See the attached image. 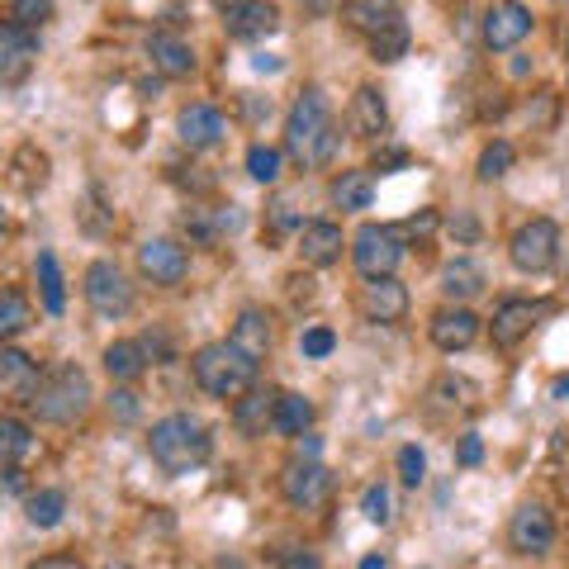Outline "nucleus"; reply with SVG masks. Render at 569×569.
<instances>
[{
  "instance_id": "f257e3e1",
  "label": "nucleus",
  "mask_w": 569,
  "mask_h": 569,
  "mask_svg": "<svg viewBox=\"0 0 569 569\" xmlns=\"http://www.w3.org/2000/svg\"><path fill=\"white\" fill-rule=\"evenodd\" d=\"M337 142H342V133L332 129L323 86H305L299 100L290 104V119H284V152L299 167H328L337 157Z\"/></svg>"
},
{
  "instance_id": "f03ea898",
  "label": "nucleus",
  "mask_w": 569,
  "mask_h": 569,
  "mask_svg": "<svg viewBox=\"0 0 569 569\" xmlns=\"http://www.w3.org/2000/svg\"><path fill=\"white\" fill-rule=\"evenodd\" d=\"M190 376L209 399H233L238 403L242 395L257 389V361L228 337V342H204L190 356Z\"/></svg>"
},
{
  "instance_id": "7ed1b4c3",
  "label": "nucleus",
  "mask_w": 569,
  "mask_h": 569,
  "mask_svg": "<svg viewBox=\"0 0 569 569\" xmlns=\"http://www.w3.org/2000/svg\"><path fill=\"white\" fill-rule=\"evenodd\" d=\"M148 451H152L157 466H162V475H190L209 460L213 441H209V427L194 413H167V418L152 422Z\"/></svg>"
},
{
  "instance_id": "20e7f679",
  "label": "nucleus",
  "mask_w": 569,
  "mask_h": 569,
  "mask_svg": "<svg viewBox=\"0 0 569 569\" xmlns=\"http://www.w3.org/2000/svg\"><path fill=\"white\" fill-rule=\"evenodd\" d=\"M91 376L77 366V361H62L52 366L43 376V389L39 399H33V413H39L43 422H58V427H71L86 418V408H91Z\"/></svg>"
},
{
  "instance_id": "39448f33",
  "label": "nucleus",
  "mask_w": 569,
  "mask_h": 569,
  "mask_svg": "<svg viewBox=\"0 0 569 569\" xmlns=\"http://www.w3.org/2000/svg\"><path fill=\"white\" fill-rule=\"evenodd\" d=\"M560 257V228L556 219H527L518 233L508 238V261L518 266L522 276H546Z\"/></svg>"
},
{
  "instance_id": "423d86ee",
  "label": "nucleus",
  "mask_w": 569,
  "mask_h": 569,
  "mask_svg": "<svg viewBox=\"0 0 569 569\" xmlns=\"http://www.w3.org/2000/svg\"><path fill=\"white\" fill-rule=\"evenodd\" d=\"M351 261L356 271H361L366 280H380V276H395L399 261H403V238L395 233V228L385 223H361L351 238Z\"/></svg>"
},
{
  "instance_id": "0eeeda50",
  "label": "nucleus",
  "mask_w": 569,
  "mask_h": 569,
  "mask_svg": "<svg viewBox=\"0 0 569 569\" xmlns=\"http://www.w3.org/2000/svg\"><path fill=\"white\" fill-rule=\"evenodd\" d=\"M81 290H86V305H91L100 318H123V313L133 309V284H129V276H123L114 261H104V257L86 266Z\"/></svg>"
},
{
  "instance_id": "6e6552de",
  "label": "nucleus",
  "mask_w": 569,
  "mask_h": 569,
  "mask_svg": "<svg viewBox=\"0 0 569 569\" xmlns=\"http://www.w3.org/2000/svg\"><path fill=\"white\" fill-rule=\"evenodd\" d=\"M43 389V376H39V361L24 356L20 347H0V395H6L10 408H33Z\"/></svg>"
},
{
  "instance_id": "1a4fd4ad",
  "label": "nucleus",
  "mask_w": 569,
  "mask_h": 569,
  "mask_svg": "<svg viewBox=\"0 0 569 569\" xmlns=\"http://www.w3.org/2000/svg\"><path fill=\"white\" fill-rule=\"evenodd\" d=\"M138 271L152 284H162V290H176L190 271V252L176 238H148L138 247Z\"/></svg>"
},
{
  "instance_id": "9d476101",
  "label": "nucleus",
  "mask_w": 569,
  "mask_h": 569,
  "mask_svg": "<svg viewBox=\"0 0 569 569\" xmlns=\"http://www.w3.org/2000/svg\"><path fill=\"white\" fill-rule=\"evenodd\" d=\"M531 29H537V20H531V10L522 0H498V6L485 14V48L512 52L522 39H531Z\"/></svg>"
},
{
  "instance_id": "9b49d317",
  "label": "nucleus",
  "mask_w": 569,
  "mask_h": 569,
  "mask_svg": "<svg viewBox=\"0 0 569 569\" xmlns=\"http://www.w3.org/2000/svg\"><path fill=\"white\" fill-rule=\"evenodd\" d=\"M546 313H550V305H531V299H503V305L493 309V318H489L493 347L512 351L518 342H527V337H531V328H537Z\"/></svg>"
},
{
  "instance_id": "f8f14e48",
  "label": "nucleus",
  "mask_w": 569,
  "mask_h": 569,
  "mask_svg": "<svg viewBox=\"0 0 569 569\" xmlns=\"http://www.w3.org/2000/svg\"><path fill=\"white\" fill-rule=\"evenodd\" d=\"M328 489H332L328 466H318V460H309V456H295L290 466L280 470V493L290 498L295 508H313V503H323Z\"/></svg>"
},
{
  "instance_id": "ddd939ff",
  "label": "nucleus",
  "mask_w": 569,
  "mask_h": 569,
  "mask_svg": "<svg viewBox=\"0 0 569 569\" xmlns=\"http://www.w3.org/2000/svg\"><path fill=\"white\" fill-rule=\"evenodd\" d=\"M550 541H556V518H550L541 503H522L508 518V546L518 550V556H546Z\"/></svg>"
},
{
  "instance_id": "4468645a",
  "label": "nucleus",
  "mask_w": 569,
  "mask_h": 569,
  "mask_svg": "<svg viewBox=\"0 0 569 569\" xmlns=\"http://www.w3.org/2000/svg\"><path fill=\"white\" fill-rule=\"evenodd\" d=\"M223 29H228V39H238V43L271 39L280 29V6H271V0H238V6L223 10Z\"/></svg>"
},
{
  "instance_id": "2eb2a0df",
  "label": "nucleus",
  "mask_w": 569,
  "mask_h": 569,
  "mask_svg": "<svg viewBox=\"0 0 569 569\" xmlns=\"http://www.w3.org/2000/svg\"><path fill=\"white\" fill-rule=\"evenodd\" d=\"M33 62H39V39L33 29H20V24H0V86H20Z\"/></svg>"
},
{
  "instance_id": "dca6fc26",
  "label": "nucleus",
  "mask_w": 569,
  "mask_h": 569,
  "mask_svg": "<svg viewBox=\"0 0 569 569\" xmlns=\"http://www.w3.org/2000/svg\"><path fill=\"white\" fill-rule=\"evenodd\" d=\"M176 133H181V142L190 152H209V148H219L223 133H228V119L219 104H204V100H194L181 110V119H176Z\"/></svg>"
},
{
  "instance_id": "f3484780",
  "label": "nucleus",
  "mask_w": 569,
  "mask_h": 569,
  "mask_svg": "<svg viewBox=\"0 0 569 569\" xmlns=\"http://www.w3.org/2000/svg\"><path fill=\"white\" fill-rule=\"evenodd\" d=\"M427 337H432L437 351H466V347H475V337H479V318L466 305H447V309L432 313Z\"/></svg>"
},
{
  "instance_id": "a211bd4d",
  "label": "nucleus",
  "mask_w": 569,
  "mask_h": 569,
  "mask_svg": "<svg viewBox=\"0 0 569 569\" xmlns=\"http://www.w3.org/2000/svg\"><path fill=\"white\" fill-rule=\"evenodd\" d=\"M361 313L370 318V323H403L408 318V290L395 276L366 280L361 284Z\"/></svg>"
},
{
  "instance_id": "6ab92c4d",
  "label": "nucleus",
  "mask_w": 569,
  "mask_h": 569,
  "mask_svg": "<svg viewBox=\"0 0 569 569\" xmlns=\"http://www.w3.org/2000/svg\"><path fill=\"white\" fill-rule=\"evenodd\" d=\"M299 257H305L309 266H337L342 261V228L337 223H328V219H313V223H305L299 228Z\"/></svg>"
},
{
  "instance_id": "aec40b11",
  "label": "nucleus",
  "mask_w": 569,
  "mask_h": 569,
  "mask_svg": "<svg viewBox=\"0 0 569 569\" xmlns=\"http://www.w3.org/2000/svg\"><path fill=\"white\" fill-rule=\"evenodd\" d=\"M276 408H280V395H266V389H252V395H242L233 403V422H238V432L242 437H266V432H276Z\"/></svg>"
},
{
  "instance_id": "412c9836",
  "label": "nucleus",
  "mask_w": 569,
  "mask_h": 569,
  "mask_svg": "<svg viewBox=\"0 0 569 569\" xmlns=\"http://www.w3.org/2000/svg\"><path fill=\"white\" fill-rule=\"evenodd\" d=\"M389 129V110H385V96L376 86H361V91L351 96V133L366 138V142H380Z\"/></svg>"
},
{
  "instance_id": "4be33fe9",
  "label": "nucleus",
  "mask_w": 569,
  "mask_h": 569,
  "mask_svg": "<svg viewBox=\"0 0 569 569\" xmlns=\"http://www.w3.org/2000/svg\"><path fill=\"white\" fill-rule=\"evenodd\" d=\"M441 295L451 299V305H470V299L485 295V271L470 261V257H456L441 266Z\"/></svg>"
},
{
  "instance_id": "5701e85b",
  "label": "nucleus",
  "mask_w": 569,
  "mask_h": 569,
  "mask_svg": "<svg viewBox=\"0 0 569 569\" xmlns=\"http://www.w3.org/2000/svg\"><path fill=\"white\" fill-rule=\"evenodd\" d=\"M148 58H152V67L162 71V77H171V81H181V77H190V71H194L190 43H181L176 33H152V39H148Z\"/></svg>"
},
{
  "instance_id": "b1692460",
  "label": "nucleus",
  "mask_w": 569,
  "mask_h": 569,
  "mask_svg": "<svg viewBox=\"0 0 569 569\" xmlns=\"http://www.w3.org/2000/svg\"><path fill=\"white\" fill-rule=\"evenodd\" d=\"M242 228V213L233 204H223V209H194L190 219H186V233L200 242V247H213L223 233H238Z\"/></svg>"
},
{
  "instance_id": "393cba45",
  "label": "nucleus",
  "mask_w": 569,
  "mask_h": 569,
  "mask_svg": "<svg viewBox=\"0 0 569 569\" xmlns=\"http://www.w3.org/2000/svg\"><path fill=\"white\" fill-rule=\"evenodd\" d=\"M0 456H6V470H20L24 460L39 456V437H33V427L24 418L14 413L0 418Z\"/></svg>"
},
{
  "instance_id": "a878e982",
  "label": "nucleus",
  "mask_w": 569,
  "mask_h": 569,
  "mask_svg": "<svg viewBox=\"0 0 569 569\" xmlns=\"http://www.w3.org/2000/svg\"><path fill=\"white\" fill-rule=\"evenodd\" d=\"M233 342L252 356V361H266V356H271V342H276L271 318H266L261 309H242L238 323H233Z\"/></svg>"
},
{
  "instance_id": "bb28decb",
  "label": "nucleus",
  "mask_w": 569,
  "mask_h": 569,
  "mask_svg": "<svg viewBox=\"0 0 569 569\" xmlns=\"http://www.w3.org/2000/svg\"><path fill=\"white\" fill-rule=\"evenodd\" d=\"M328 194L342 213H361V209H370V194H376V176L370 171H342Z\"/></svg>"
},
{
  "instance_id": "cd10ccee",
  "label": "nucleus",
  "mask_w": 569,
  "mask_h": 569,
  "mask_svg": "<svg viewBox=\"0 0 569 569\" xmlns=\"http://www.w3.org/2000/svg\"><path fill=\"white\" fill-rule=\"evenodd\" d=\"M104 370H110V380H119V385L138 380L142 370H148V347L142 342H110L104 347Z\"/></svg>"
},
{
  "instance_id": "c85d7f7f",
  "label": "nucleus",
  "mask_w": 569,
  "mask_h": 569,
  "mask_svg": "<svg viewBox=\"0 0 569 569\" xmlns=\"http://www.w3.org/2000/svg\"><path fill=\"white\" fill-rule=\"evenodd\" d=\"M48 167H52V162H48V152H39L33 142H24V148L14 152V162H10V171H14L10 181L33 194V190H43V186H48Z\"/></svg>"
},
{
  "instance_id": "c756f323",
  "label": "nucleus",
  "mask_w": 569,
  "mask_h": 569,
  "mask_svg": "<svg viewBox=\"0 0 569 569\" xmlns=\"http://www.w3.org/2000/svg\"><path fill=\"white\" fill-rule=\"evenodd\" d=\"M313 427V403L305 395H280V408H276V432L280 437H305Z\"/></svg>"
},
{
  "instance_id": "7c9ffc66",
  "label": "nucleus",
  "mask_w": 569,
  "mask_h": 569,
  "mask_svg": "<svg viewBox=\"0 0 569 569\" xmlns=\"http://www.w3.org/2000/svg\"><path fill=\"white\" fill-rule=\"evenodd\" d=\"M370 52H376V62L408 58V24H403V14H395L389 24H380L376 33H370Z\"/></svg>"
},
{
  "instance_id": "2f4dec72",
  "label": "nucleus",
  "mask_w": 569,
  "mask_h": 569,
  "mask_svg": "<svg viewBox=\"0 0 569 569\" xmlns=\"http://www.w3.org/2000/svg\"><path fill=\"white\" fill-rule=\"evenodd\" d=\"M399 14L395 0H347V20L351 29H361V33H376L380 24H389Z\"/></svg>"
},
{
  "instance_id": "473e14b6",
  "label": "nucleus",
  "mask_w": 569,
  "mask_h": 569,
  "mask_svg": "<svg viewBox=\"0 0 569 569\" xmlns=\"http://www.w3.org/2000/svg\"><path fill=\"white\" fill-rule=\"evenodd\" d=\"M29 323H33L29 299H24L20 284H10V290H6V305H0V337H6V342H14V337H20Z\"/></svg>"
},
{
  "instance_id": "72a5a7b5",
  "label": "nucleus",
  "mask_w": 569,
  "mask_h": 569,
  "mask_svg": "<svg viewBox=\"0 0 569 569\" xmlns=\"http://www.w3.org/2000/svg\"><path fill=\"white\" fill-rule=\"evenodd\" d=\"M39 290H43V309L58 318L67 309V284H62L58 257H52V252H39Z\"/></svg>"
},
{
  "instance_id": "f704fd0d",
  "label": "nucleus",
  "mask_w": 569,
  "mask_h": 569,
  "mask_svg": "<svg viewBox=\"0 0 569 569\" xmlns=\"http://www.w3.org/2000/svg\"><path fill=\"white\" fill-rule=\"evenodd\" d=\"M24 512H29V522L33 527H58L62 522V512H67V493L62 489H39V493H29V503H24Z\"/></svg>"
},
{
  "instance_id": "c9c22d12",
  "label": "nucleus",
  "mask_w": 569,
  "mask_h": 569,
  "mask_svg": "<svg viewBox=\"0 0 569 569\" xmlns=\"http://www.w3.org/2000/svg\"><path fill=\"white\" fill-rule=\"evenodd\" d=\"M280 167H284V152L280 148H266V142H252L247 148V176L261 186H276L280 181Z\"/></svg>"
},
{
  "instance_id": "e433bc0d",
  "label": "nucleus",
  "mask_w": 569,
  "mask_h": 569,
  "mask_svg": "<svg viewBox=\"0 0 569 569\" xmlns=\"http://www.w3.org/2000/svg\"><path fill=\"white\" fill-rule=\"evenodd\" d=\"M512 142L508 138H493V142H485V152H479V167H475V176L479 181H503L508 176V167H512Z\"/></svg>"
},
{
  "instance_id": "4c0bfd02",
  "label": "nucleus",
  "mask_w": 569,
  "mask_h": 569,
  "mask_svg": "<svg viewBox=\"0 0 569 569\" xmlns=\"http://www.w3.org/2000/svg\"><path fill=\"white\" fill-rule=\"evenodd\" d=\"M52 10H58V0H10V24L39 29L52 20Z\"/></svg>"
},
{
  "instance_id": "58836bf2",
  "label": "nucleus",
  "mask_w": 569,
  "mask_h": 569,
  "mask_svg": "<svg viewBox=\"0 0 569 569\" xmlns=\"http://www.w3.org/2000/svg\"><path fill=\"white\" fill-rule=\"evenodd\" d=\"M332 347H337V332L323 328V323L305 328V337H299V351H305L309 361H323V356H332Z\"/></svg>"
},
{
  "instance_id": "ea45409f",
  "label": "nucleus",
  "mask_w": 569,
  "mask_h": 569,
  "mask_svg": "<svg viewBox=\"0 0 569 569\" xmlns=\"http://www.w3.org/2000/svg\"><path fill=\"white\" fill-rule=\"evenodd\" d=\"M266 228H271V233H290V228H305V223H299V213H295L290 194H280V200L266 204Z\"/></svg>"
},
{
  "instance_id": "a19ab883",
  "label": "nucleus",
  "mask_w": 569,
  "mask_h": 569,
  "mask_svg": "<svg viewBox=\"0 0 569 569\" xmlns=\"http://www.w3.org/2000/svg\"><path fill=\"white\" fill-rule=\"evenodd\" d=\"M399 479H403L408 489H418L422 479H427V456H422L418 447H403V451H399Z\"/></svg>"
},
{
  "instance_id": "79ce46f5",
  "label": "nucleus",
  "mask_w": 569,
  "mask_h": 569,
  "mask_svg": "<svg viewBox=\"0 0 569 569\" xmlns=\"http://www.w3.org/2000/svg\"><path fill=\"white\" fill-rule=\"evenodd\" d=\"M361 512H366V522L385 527V522H389V489H385V485H370V489L361 493Z\"/></svg>"
},
{
  "instance_id": "37998d69",
  "label": "nucleus",
  "mask_w": 569,
  "mask_h": 569,
  "mask_svg": "<svg viewBox=\"0 0 569 569\" xmlns=\"http://www.w3.org/2000/svg\"><path fill=\"white\" fill-rule=\"evenodd\" d=\"M110 418L138 422V395H133V389H114V395H110Z\"/></svg>"
},
{
  "instance_id": "c03bdc74",
  "label": "nucleus",
  "mask_w": 569,
  "mask_h": 569,
  "mask_svg": "<svg viewBox=\"0 0 569 569\" xmlns=\"http://www.w3.org/2000/svg\"><path fill=\"white\" fill-rule=\"evenodd\" d=\"M280 569H328L318 550H284L280 556Z\"/></svg>"
},
{
  "instance_id": "a18cd8bd",
  "label": "nucleus",
  "mask_w": 569,
  "mask_h": 569,
  "mask_svg": "<svg viewBox=\"0 0 569 569\" xmlns=\"http://www.w3.org/2000/svg\"><path fill=\"white\" fill-rule=\"evenodd\" d=\"M456 460H460V466H479V460H485V441H479L475 432H466V437H460V451H456Z\"/></svg>"
},
{
  "instance_id": "49530a36",
  "label": "nucleus",
  "mask_w": 569,
  "mask_h": 569,
  "mask_svg": "<svg viewBox=\"0 0 569 569\" xmlns=\"http://www.w3.org/2000/svg\"><path fill=\"white\" fill-rule=\"evenodd\" d=\"M29 569H86L77 556H62V550H58V556H43V560H33Z\"/></svg>"
},
{
  "instance_id": "de8ad7c7",
  "label": "nucleus",
  "mask_w": 569,
  "mask_h": 569,
  "mask_svg": "<svg viewBox=\"0 0 569 569\" xmlns=\"http://www.w3.org/2000/svg\"><path fill=\"white\" fill-rule=\"evenodd\" d=\"M305 6V14H313V20H323V14H332V10H342L347 0H299Z\"/></svg>"
},
{
  "instance_id": "09e8293b",
  "label": "nucleus",
  "mask_w": 569,
  "mask_h": 569,
  "mask_svg": "<svg viewBox=\"0 0 569 569\" xmlns=\"http://www.w3.org/2000/svg\"><path fill=\"white\" fill-rule=\"evenodd\" d=\"M437 228V213L432 209H422V213H413V219H408V233H418V238H427Z\"/></svg>"
},
{
  "instance_id": "8fccbe9b",
  "label": "nucleus",
  "mask_w": 569,
  "mask_h": 569,
  "mask_svg": "<svg viewBox=\"0 0 569 569\" xmlns=\"http://www.w3.org/2000/svg\"><path fill=\"white\" fill-rule=\"evenodd\" d=\"M257 71H280V58H271V52H261V58H252Z\"/></svg>"
},
{
  "instance_id": "3c124183",
  "label": "nucleus",
  "mask_w": 569,
  "mask_h": 569,
  "mask_svg": "<svg viewBox=\"0 0 569 569\" xmlns=\"http://www.w3.org/2000/svg\"><path fill=\"white\" fill-rule=\"evenodd\" d=\"M550 399H569V376H560L556 385H550Z\"/></svg>"
},
{
  "instance_id": "603ef678",
  "label": "nucleus",
  "mask_w": 569,
  "mask_h": 569,
  "mask_svg": "<svg viewBox=\"0 0 569 569\" xmlns=\"http://www.w3.org/2000/svg\"><path fill=\"white\" fill-rule=\"evenodd\" d=\"M6 489H10V493H20V489H24V479H20V470H6Z\"/></svg>"
},
{
  "instance_id": "864d4df0",
  "label": "nucleus",
  "mask_w": 569,
  "mask_h": 569,
  "mask_svg": "<svg viewBox=\"0 0 569 569\" xmlns=\"http://www.w3.org/2000/svg\"><path fill=\"white\" fill-rule=\"evenodd\" d=\"M356 569H389V565H385L380 556H366V560H361V565H356Z\"/></svg>"
},
{
  "instance_id": "5fc2aeb1",
  "label": "nucleus",
  "mask_w": 569,
  "mask_h": 569,
  "mask_svg": "<svg viewBox=\"0 0 569 569\" xmlns=\"http://www.w3.org/2000/svg\"><path fill=\"white\" fill-rule=\"evenodd\" d=\"M100 569H129V565H123V560H110V565H100Z\"/></svg>"
},
{
  "instance_id": "6e6d98bb",
  "label": "nucleus",
  "mask_w": 569,
  "mask_h": 569,
  "mask_svg": "<svg viewBox=\"0 0 569 569\" xmlns=\"http://www.w3.org/2000/svg\"><path fill=\"white\" fill-rule=\"evenodd\" d=\"M565 52H569V24H565Z\"/></svg>"
}]
</instances>
